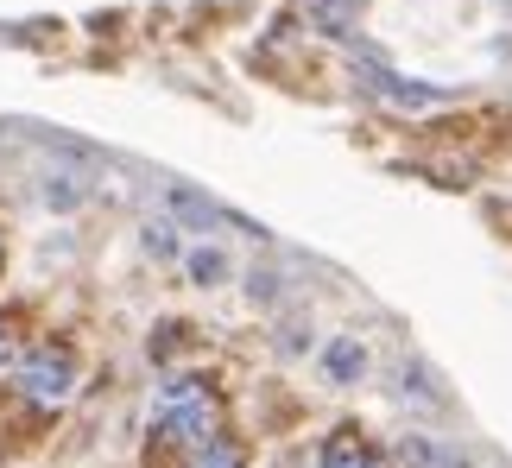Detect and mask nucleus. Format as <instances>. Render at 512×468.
<instances>
[{"label": "nucleus", "instance_id": "obj_4", "mask_svg": "<svg viewBox=\"0 0 512 468\" xmlns=\"http://www.w3.org/2000/svg\"><path fill=\"white\" fill-rule=\"evenodd\" d=\"M323 374L336 380V386H354L367 374V342L361 336H329L323 342Z\"/></svg>", "mask_w": 512, "mask_h": 468}, {"label": "nucleus", "instance_id": "obj_5", "mask_svg": "<svg viewBox=\"0 0 512 468\" xmlns=\"http://www.w3.org/2000/svg\"><path fill=\"white\" fill-rule=\"evenodd\" d=\"M184 272H190V285H203V291H222L228 279H234V260H228V253L222 247H190L184 253Z\"/></svg>", "mask_w": 512, "mask_h": 468}, {"label": "nucleus", "instance_id": "obj_14", "mask_svg": "<svg viewBox=\"0 0 512 468\" xmlns=\"http://www.w3.org/2000/svg\"><path fill=\"white\" fill-rule=\"evenodd\" d=\"M0 266H7V241H0Z\"/></svg>", "mask_w": 512, "mask_h": 468}, {"label": "nucleus", "instance_id": "obj_10", "mask_svg": "<svg viewBox=\"0 0 512 468\" xmlns=\"http://www.w3.org/2000/svg\"><path fill=\"white\" fill-rule=\"evenodd\" d=\"M310 19H317L329 38H342L354 26V0H310Z\"/></svg>", "mask_w": 512, "mask_h": 468}, {"label": "nucleus", "instance_id": "obj_2", "mask_svg": "<svg viewBox=\"0 0 512 468\" xmlns=\"http://www.w3.org/2000/svg\"><path fill=\"white\" fill-rule=\"evenodd\" d=\"M13 380H19V399H26V405L57 412V405H70V393H76V355L64 342H38V348L19 355Z\"/></svg>", "mask_w": 512, "mask_h": 468}, {"label": "nucleus", "instance_id": "obj_13", "mask_svg": "<svg viewBox=\"0 0 512 468\" xmlns=\"http://www.w3.org/2000/svg\"><path fill=\"white\" fill-rule=\"evenodd\" d=\"M45 203H51V209H76V203H83V190H76L70 178H51V190H45Z\"/></svg>", "mask_w": 512, "mask_h": 468}, {"label": "nucleus", "instance_id": "obj_3", "mask_svg": "<svg viewBox=\"0 0 512 468\" xmlns=\"http://www.w3.org/2000/svg\"><path fill=\"white\" fill-rule=\"evenodd\" d=\"M317 468H392V462H386L380 450H373V443H367L361 431H354V424H342V431H336V437L323 443Z\"/></svg>", "mask_w": 512, "mask_h": 468}, {"label": "nucleus", "instance_id": "obj_6", "mask_svg": "<svg viewBox=\"0 0 512 468\" xmlns=\"http://www.w3.org/2000/svg\"><path fill=\"white\" fill-rule=\"evenodd\" d=\"M140 253H146V260H159V266H177V260H184V228H177V222H146L140 228Z\"/></svg>", "mask_w": 512, "mask_h": 468}, {"label": "nucleus", "instance_id": "obj_8", "mask_svg": "<svg viewBox=\"0 0 512 468\" xmlns=\"http://www.w3.org/2000/svg\"><path fill=\"white\" fill-rule=\"evenodd\" d=\"M190 468H247V443L215 437V443H203V450H196V462H190Z\"/></svg>", "mask_w": 512, "mask_h": 468}, {"label": "nucleus", "instance_id": "obj_9", "mask_svg": "<svg viewBox=\"0 0 512 468\" xmlns=\"http://www.w3.org/2000/svg\"><path fill=\"white\" fill-rule=\"evenodd\" d=\"M247 298L260 304V310L279 304V298H285V272H279V266H253V272H247Z\"/></svg>", "mask_w": 512, "mask_h": 468}, {"label": "nucleus", "instance_id": "obj_11", "mask_svg": "<svg viewBox=\"0 0 512 468\" xmlns=\"http://www.w3.org/2000/svg\"><path fill=\"white\" fill-rule=\"evenodd\" d=\"M165 209H171V222H215V209L203 197H190V190H165Z\"/></svg>", "mask_w": 512, "mask_h": 468}, {"label": "nucleus", "instance_id": "obj_12", "mask_svg": "<svg viewBox=\"0 0 512 468\" xmlns=\"http://www.w3.org/2000/svg\"><path fill=\"white\" fill-rule=\"evenodd\" d=\"M13 367H19V317L0 310V374H13Z\"/></svg>", "mask_w": 512, "mask_h": 468}, {"label": "nucleus", "instance_id": "obj_7", "mask_svg": "<svg viewBox=\"0 0 512 468\" xmlns=\"http://www.w3.org/2000/svg\"><path fill=\"white\" fill-rule=\"evenodd\" d=\"M399 399H405V405H424V412H437V405H443L437 374H430L424 361H405V367H399Z\"/></svg>", "mask_w": 512, "mask_h": 468}, {"label": "nucleus", "instance_id": "obj_1", "mask_svg": "<svg viewBox=\"0 0 512 468\" xmlns=\"http://www.w3.org/2000/svg\"><path fill=\"white\" fill-rule=\"evenodd\" d=\"M159 431H165V443H184V450H203V443H215V437H222L215 393H209L203 380H190V374L165 380V393H159Z\"/></svg>", "mask_w": 512, "mask_h": 468}]
</instances>
